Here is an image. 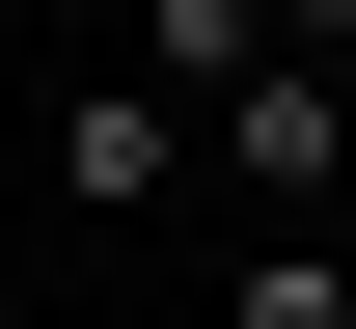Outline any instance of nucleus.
<instances>
[{
  "label": "nucleus",
  "mask_w": 356,
  "mask_h": 329,
  "mask_svg": "<svg viewBox=\"0 0 356 329\" xmlns=\"http://www.w3.org/2000/svg\"><path fill=\"white\" fill-rule=\"evenodd\" d=\"M192 165H220V192H356V55H302V28H274L247 83L192 110Z\"/></svg>",
  "instance_id": "nucleus-1"
},
{
  "label": "nucleus",
  "mask_w": 356,
  "mask_h": 329,
  "mask_svg": "<svg viewBox=\"0 0 356 329\" xmlns=\"http://www.w3.org/2000/svg\"><path fill=\"white\" fill-rule=\"evenodd\" d=\"M55 192H83V220H165V192H192V110L165 83H83V110H55Z\"/></svg>",
  "instance_id": "nucleus-2"
},
{
  "label": "nucleus",
  "mask_w": 356,
  "mask_h": 329,
  "mask_svg": "<svg viewBox=\"0 0 356 329\" xmlns=\"http://www.w3.org/2000/svg\"><path fill=\"white\" fill-rule=\"evenodd\" d=\"M247 329H356V275H329V247H274V275H247Z\"/></svg>",
  "instance_id": "nucleus-4"
},
{
  "label": "nucleus",
  "mask_w": 356,
  "mask_h": 329,
  "mask_svg": "<svg viewBox=\"0 0 356 329\" xmlns=\"http://www.w3.org/2000/svg\"><path fill=\"white\" fill-rule=\"evenodd\" d=\"M274 28H302V55H356V0H274Z\"/></svg>",
  "instance_id": "nucleus-5"
},
{
  "label": "nucleus",
  "mask_w": 356,
  "mask_h": 329,
  "mask_svg": "<svg viewBox=\"0 0 356 329\" xmlns=\"http://www.w3.org/2000/svg\"><path fill=\"white\" fill-rule=\"evenodd\" d=\"M247 55H274V0H137V83H165V110H220Z\"/></svg>",
  "instance_id": "nucleus-3"
}]
</instances>
